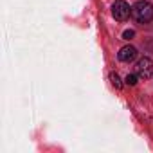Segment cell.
I'll list each match as a JSON object with an SVG mask.
<instances>
[{
  "mask_svg": "<svg viewBox=\"0 0 153 153\" xmlns=\"http://www.w3.org/2000/svg\"><path fill=\"white\" fill-rule=\"evenodd\" d=\"M133 36H135V31H133V29H126V31L123 33V40H128V42H130Z\"/></svg>",
  "mask_w": 153,
  "mask_h": 153,
  "instance_id": "52a82bcc",
  "label": "cell"
},
{
  "mask_svg": "<svg viewBox=\"0 0 153 153\" xmlns=\"http://www.w3.org/2000/svg\"><path fill=\"white\" fill-rule=\"evenodd\" d=\"M117 58H119L121 61H124V63H130V61H133V59L137 58V49L131 47V45H126V47H123V49L119 51Z\"/></svg>",
  "mask_w": 153,
  "mask_h": 153,
  "instance_id": "277c9868",
  "label": "cell"
},
{
  "mask_svg": "<svg viewBox=\"0 0 153 153\" xmlns=\"http://www.w3.org/2000/svg\"><path fill=\"white\" fill-rule=\"evenodd\" d=\"M130 13H131V7L124 2V0H115V2H114V6H112V15H114L115 20L124 22V20H128Z\"/></svg>",
  "mask_w": 153,
  "mask_h": 153,
  "instance_id": "3957f363",
  "label": "cell"
},
{
  "mask_svg": "<svg viewBox=\"0 0 153 153\" xmlns=\"http://www.w3.org/2000/svg\"><path fill=\"white\" fill-rule=\"evenodd\" d=\"M124 81H126V85H130V87H135V85H137V74H128Z\"/></svg>",
  "mask_w": 153,
  "mask_h": 153,
  "instance_id": "8992f818",
  "label": "cell"
},
{
  "mask_svg": "<svg viewBox=\"0 0 153 153\" xmlns=\"http://www.w3.org/2000/svg\"><path fill=\"white\" fill-rule=\"evenodd\" d=\"M135 74L139 79H149L153 76V59H149L146 56L140 58L135 65Z\"/></svg>",
  "mask_w": 153,
  "mask_h": 153,
  "instance_id": "7a4b0ae2",
  "label": "cell"
},
{
  "mask_svg": "<svg viewBox=\"0 0 153 153\" xmlns=\"http://www.w3.org/2000/svg\"><path fill=\"white\" fill-rule=\"evenodd\" d=\"M110 81H112V85H114L117 90H119V88H123V81H121V78H119L115 72H112V74H110Z\"/></svg>",
  "mask_w": 153,
  "mask_h": 153,
  "instance_id": "5b68a950",
  "label": "cell"
},
{
  "mask_svg": "<svg viewBox=\"0 0 153 153\" xmlns=\"http://www.w3.org/2000/svg\"><path fill=\"white\" fill-rule=\"evenodd\" d=\"M131 16L140 24H148L153 20V6L148 0H139L131 7Z\"/></svg>",
  "mask_w": 153,
  "mask_h": 153,
  "instance_id": "6da1fadb",
  "label": "cell"
}]
</instances>
